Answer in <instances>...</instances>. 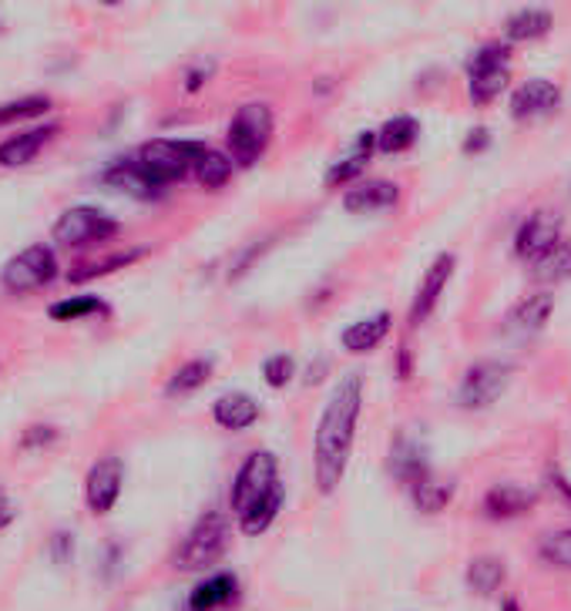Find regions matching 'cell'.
Wrapping results in <instances>:
<instances>
[{
  "label": "cell",
  "mask_w": 571,
  "mask_h": 611,
  "mask_svg": "<svg viewBox=\"0 0 571 611\" xmlns=\"http://www.w3.org/2000/svg\"><path fill=\"white\" fill-rule=\"evenodd\" d=\"M558 104H561V88L548 78H532L511 91L507 111L514 122H535L558 111Z\"/></svg>",
  "instance_id": "obj_14"
},
{
  "label": "cell",
  "mask_w": 571,
  "mask_h": 611,
  "mask_svg": "<svg viewBox=\"0 0 571 611\" xmlns=\"http://www.w3.org/2000/svg\"><path fill=\"white\" fill-rule=\"evenodd\" d=\"M58 132H61V122H44V125H34L27 132L4 138L0 142V165H4V169H24V165H31L50 142L58 138Z\"/></svg>",
  "instance_id": "obj_17"
},
{
  "label": "cell",
  "mask_w": 571,
  "mask_h": 611,
  "mask_svg": "<svg viewBox=\"0 0 571 611\" xmlns=\"http://www.w3.org/2000/svg\"><path fill=\"white\" fill-rule=\"evenodd\" d=\"M296 373H299V366H296L293 353H273L263 360V380H266V386H273V391H286V386L296 380Z\"/></svg>",
  "instance_id": "obj_37"
},
{
  "label": "cell",
  "mask_w": 571,
  "mask_h": 611,
  "mask_svg": "<svg viewBox=\"0 0 571 611\" xmlns=\"http://www.w3.org/2000/svg\"><path fill=\"white\" fill-rule=\"evenodd\" d=\"M561 233H564V215L561 212L535 208L514 233V256L535 262L538 256H545L551 246L561 242Z\"/></svg>",
  "instance_id": "obj_10"
},
{
  "label": "cell",
  "mask_w": 571,
  "mask_h": 611,
  "mask_svg": "<svg viewBox=\"0 0 571 611\" xmlns=\"http://www.w3.org/2000/svg\"><path fill=\"white\" fill-rule=\"evenodd\" d=\"M551 313H555V293H551V290L532 293V296H525L522 303H517V306L504 316L501 332H504V337H511V340H517V343L535 340L538 332L548 326Z\"/></svg>",
  "instance_id": "obj_11"
},
{
  "label": "cell",
  "mask_w": 571,
  "mask_h": 611,
  "mask_svg": "<svg viewBox=\"0 0 571 611\" xmlns=\"http://www.w3.org/2000/svg\"><path fill=\"white\" fill-rule=\"evenodd\" d=\"M538 554H541L545 565L561 568V572H571V528L548 531V534L538 541Z\"/></svg>",
  "instance_id": "obj_35"
},
{
  "label": "cell",
  "mask_w": 571,
  "mask_h": 611,
  "mask_svg": "<svg viewBox=\"0 0 571 611\" xmlns=\"http://www.w3.org/2000/svg\"><path fill=\"white\" fill-rule=\"evenodd\" d=\"M273 132H276V115L266 101L239 104L226 132V151L236 161V169H252V165L266 155Z\"/></svg>",
  "instance_id": "obj_3"
},
{
  "label": "cell",
  "mask_w": 571,
  "mask_h": 611,
  "mask_svg": "<svg viewBox=\"0 0 571 611\" xmlns=\"http://www.w3.org/2000/svg\"><path fill=\"white\" fill-rule=\"evenodd\" d=\"M259 417H263V404H259V400H255L252 394H245V391L222 394V397L213 404V420H216L222 430H232V433L249 430Z\"/></svg>",
  "instance_id": "obj_22"
},
{
  "label": "cell",
  "mask_w": 571,
  "mask_h": 611,
  "mask_svg": "<svg viewBox=\"0 0 571 611\" xmlns=\"http://www.w3.org/2000/svg\"><path fill=\"white\" fill-rule=\"evenodd\" d=\"M283 508H286V484H276L266 497H259L255 505H249L242 514H236V524L245 538H259L276 524Z\"/></svg>",
  "instance_id": "obj_23"
},
{
  "label": "cell",
  "mask_w": 571,
  "mask_h": 611,
  "mask_svg": "<svg viewBox=\"0 0 571 611\" xmlns=\"http://www.w3.org/2000/svg\"><path fill=\"white\" fill-rule=\"evenodd\" d=\"M75 547H78V538L68 528H58L47 541V554H50V562H55V565H71L75 562Z\"/></svg>",
  "instance_id": "obj_38"
},
{
  "label": "cell",
  "mask_w": 571,
  "mask_h": 611,
  "mask_svg": "<svg viewBox=\"0 0 571 611\" xmlns=\"http://www.w3.org/2000/svg\"><path fill=\"white\" fill-rule=\"evenodd\" d=\"M403 192L397 182L390 179H367L356 182L353 189H346L343 195V208L350 215H380V212H393L400 205Z\"/></svg>",
  "instance_id": "obj_16"
},
{
  "label": "cell",
  "mask_w": 571,
  "mask_h": 611,
  "mask_svg": "<svg viewBox=\"0 0 571 611\" xmlns=\"http://www.w3.org/2000/svg\"><path fill=\"white\" fill-rule=\"evenodd\" d=\"M229 541H232L229 518L222 511H205V514L195 518V524L175 544V551L169 554V565L175 572H185V575L205 572V568H213L226 558Z\"/></svg>",
  "instance_id": "obj_2"
},
{
  "label": "cell",
  "mask_w": 571,
  "mask_h": 611,
  "mask_svg": "<svg viewBox=\"0 0 571 611\" xmlns=\"http://www.w3.org/2000/svg\"><path fill=\"white\" fill-rule=\"evenodd\" d=\"M58 427H50V423H31L24 433H21V448L24 451H47L50 443H58Z\"/></svg>",
  "instance_id": "obj_39"
},
{
  "label": "cell",
  "mask_w": 571,
  "mask_h": 611,
  "mask_svg": "<svg viewBox=\"0 0 571 611\" xmlns=\"http://www.w3.org/2000/svg\"><path fill=\"white\" fill-rule=\"evenodd\" d=\"M327 373H330V360H327V357H317L313 363L306 366V376H302V380H306L309 386H317Z\"/></svg>",
  "instance_id": "obj_44"
},
{
  "label": "cell",
  "mask_w": 571,
  "mask_h": 611,
  "mask_svg": "<svg viewBox=\"0 0 571 611\" xmlns=\"http://www.w3.org/2000/svg\"><path fill=\"white\" fill-rule=\"evenodd\" d=\"M504 581H507V565L498 554H478V558H471L464 568V585L478 598H494Z\"/></svg>",
  "instance_id": "obj_24"
},
{
  "label": "cell",
  "mask_w": 571,
  "mask_h": 611,
  "mask_svg": "<svg viewBox=\"0 0 571 611\" xmlns=\"http://www.w3.org/2000/svg\"><path fill=\"white\" fill-rule=\"evenodd\" d=\"M213 373H216L213 357H198V360L182 363V366L165 380V397L175 400V397H189V394L202 391V386L213 380Z\"/></svg>",
  "instance_id": "obj_28"
},
{
  "label": "cell",
  "mask_w": 571,
  "mask_h": 611,
  "mask_svg": "<svg viewBox=\"0 0 571 611\" xmlns=\"http://www.w3.org/2000/svg\"><path fill=\"white\" fill-rule=\"evenodd\" d=\"M213 71H216V61H213V58H209V61H198L195 68H189V71H185V91L195 94L205 81L213 78Z\"/></svg>",
  "instance_id": "obj_41"
},
{
  "label": "cell",
  "mask_w": 571,
  "mask_h": 611,
  "mask_svg": "<svg viewBox=\"0 0 571 611\" xmlns=\"http://www.w3.org/2000/svg\"><path fill=\"white\" fill-rule=\"evenodd\" d=\"M239 598V575L236 572H216L209 578H202L189 598H185V608L189 611H222L229 608L232 601Z\"/></svg>",
  "instance_id": "obj_21"
},
{
  "label": "cell",
  "mask_w": 571,
  "mask_h": 611,
  "mask_svg": "<svg viewBox=\"0 0 571 611\" xmlns=\"http://www.w3.org/2000/svg\"><path fill=\"white\" fill-rule=\"evenodd\" d=\"M101 182H105L109 189L128 195V199H138V202H155V199H162L165 189L162 185H155L145 169L135 161V155H122L115 161L105 165V172H101Z\"/></svg>",
  "instance_id": "obj_15"
},
{
  "label": "cell",
  "mask_w": 571,
  "mask_h": 611,
  "mask_svg": "<svg viewBox=\"0 0 571 611\" xmlns=\"http://www.w3.org/2000/svg\"><path fill=\"white\" fill-rule=\"evenodd\" d=\"M374 151H377V132H359V135L353 138L350 151L340 155V158L330 165V169H327L323 185H327V189H340V185H346V182H359V176L367 172V165H370Z\"/></svg>",
  "instance_id": "obj_19"
},
{
  "label": "cell",
  "mask_w": 571,
  "mask_h": 611,
  "mask_svg": "<svg viewBox=\"0 0 571 611\" xmlns=\"http://www.w3.org/2000/svg\"><path fill=\"white\" fill-rule=\"evenodd\" d=\"M548 480H551V487L558 490V497H561V501L571 508V480L564 477V471H558V467H551L548 471Z\"/></svg>",
  "instance_id": "obj_43"
},
{
  "label": "cell",
  "mask_w": 571,
  "mask_h": 611,
  "mask_svg": "<svg viewBox=\"0 0 571 611\" xmlns=\"http://www.w3.org/2000/svg\"><path fill=\"white\" fill-rule=\"evenodd\" d=\"M125 490V461L109 454L101 457L88 467L84 474V505H88V514L94 518H105L115 511L118 497Z\"/></svg>",
  "instance_id": "obj_9"
},
{
  "label": "cell",
  "mask_w": 571,
  "mask_h": 611,
  "mask_svg": "<svg viewBox=\"0 0 571 611\" xmlns=\"http://www.w3.org/2000/svg\"><path fill=\"white\" fill-rule=\"evenodd\" d=\"M507 84H511V68L467 71V94H471V104H478V108L491 104Z\"/></svg>",
  "instance_id": "obj_33"
},
{
  "label": "cell",
  "mask_w": 571,
  "mask_h": 611,
  "mask_svg": "<svg viewBox=\"0 0 571 611\" xmlns=\"http://www.w3.org/2000/svg\"><path fill=\"white\" fill-rule=\"evenodd\" d=\"M407 490H410L413 508H418L421 514H441V511H447V505L454 501L457 484H454V480H441V477L431 474V477H424V480H418V484H410Z\"/></svg>",
  "instance_id": "obj_29"
},
{
  "label": "cell",
  "mask_w": 571,
  "mask_h": 611,
  "mask_svg": "<svg viewBox=\"0 0 571 611\" xmlns=\"http://www.w3.org/2000/svg\"><path fill=\"white\" fill-rule=\"evenodd\" d=\"M387 471L393 480H400L403 487L418 484L424 477H431V454H427V443L418 437V433H397L393 448H390V457H387Z\"/></svg>",
  "instance_id": "obj_12"
},
{
  "label": "cell",
  "mask_w": 571,
  "mask_h": 611,
  "mask_svg": "<svg viewBox=\"0 0 571 611\" xmlns=\"http://www.w3.org/2000/svg\"><path fill=\"white\" fill-rule=\"evenodd\" d=\"M61 262L50 242H31L18 256H11L0 269V286L8 293H37L58 280Z\"/></svg>",
  "instance_id": "obj_6"
},
{
  "label": "cell",
  "mask_w": 571,
  "mask_h": 611,
  "mask_svg": "<svg viewBox=\"0 0 571 611\" xmlns=\"http://www.w3.org/2000/svg\"><path fill=\"white\" fill-rule=\"evenodd\" d=\"M14 521H18V505H14V497L8 494V487L0 484V531H8Z\"/></svg>",
  "instance_id": "obj_42"
},
{
  "label": "cell",
  "mask_w": 571,
  "mask_h": 611,
  "mask_svg": "<svg viewBox=\"0 0 571 611\" xmlns=\"http://www.w3.org/2000/svg\"><path fill=\"white\" fill-rule=\"evenodd\" d=\"M454 269H457V256H454V252H441V256L427 265L424 280H421L418 293H413V303H410V326L427 323V316L437 309V303H441L447 283L454 280Z\"/></svg>",
  "instance_id": "obj_13"
},
{
  "label": "cell",
  "mask_w": 571,
  "mask_h": 611,
  "mask_svg": "<svg viewBox=\"0 0 571 611\" xmlns=\"http://www.w3.org/2000/svg\"><path fill=\"white\" fill-rule=\"evenodd\" d=\"M555 27V14L548 8H522L504 21V37L507 44H532L548 37Z\"/></svg>",
  "instance_id": "obj_25"
},
{
  "label": "cell",
  "mask_w": 571,
  "mask_h": 611,
  "mask_svg": "<svg viewBox=\"0 0 571 611\" xmlns=\"http://www.w3.org/2000/svg\"><path fill=\"white\" fill-rule=\"evenodd\" d=\"M363 397H367V383H363V376L346 373L333 386V394L327 397V404L320 410V420L313 430V477H317V490L323 497L336 494L346 477L356 430H359Z\"/></svg>",
  "instance_id": "obj_1"
},
{
  "label": "cell",
  "mask_w": 571,
  "mask_h": 611,
  "mask_svg": "<svg viewBox=\"0 0 571 611\" xmlns=\"http://www.w3.org/2000/svg\"><path fill=\"white\" fill-rule=\"evenodd\" d=\"M535 505H538V490L522 487V484H494V487H488L484 501H481V508L491 521H514V518L535 511Z\"/></svg>",
  "instance_id": "obj_18"
},
{
  "label": "cell",
  "mask_w": 571,
  "mask_h": 611,
  "mask_svg": "<svg viewBox=\"0 0 571 611\" xmlns=\"http://www.w3.org/2000/svg\"><path fill=\"white\" fill-rule=\"evenodd\" d=\"M205 148L209 145L195 142V138H151L132 155L155 185L169 189V185L185 182L192 176V165Z\"/></svg>",
  "instance_id": "obj_4"
},
{
  "label": "cell",
  "mask_w": 571,
  "mask_h": 611,
  "mask_svg": "<svg viewBox=\"0 0 571 611\" xmlns=\"http://www.w3.org/2000/svg\"><path fill=\"white\" fill-rule=\"evenodd\" d=\"M118 218L98 205H71L65 208L55 226H50V239L61 249H88V246H101L118 236Z\"/></svg>",
  "instance_id": "obj_5"
},
{
  "label": "cell",
  "mask_w": 571,
  "mask_h": 611,
  "mask_svg": "<svg viewBox=\"0 0 571 611\" xmlns=\"http://www.w3.org/2000/svg\"><path fill=\"white\" fill-rule=\"evenodd\" d=\"M390 329H393V313L390 309H377L374 316L367 319H356L350 323L343 332H340V347L353 357L359 353H370L377 350L387 337H390Z\"/></svg>",
  "instance_id": "obj_20"
},
{
  "label": "cell",
  "mask_w": 571,
  "mask_h": 611,
  "mask_svg": "<svg viewBox=\"0 0 571 611\" xmlns=\"http://www.w3.org/2000/svg\"><path fill=\"white\" fill-rule=\"evenodd\" d=\"M514 380V366L504 360H478L464 370L457 383V407L460 410H488L494 407Z\"/></svg>",
  "instance_id": "obj_7"
},
{
  "label": "cell",
  "mask_w": 571,
  "mask_h": 611,
  "mask_svg": "<svg viewBox=\"0 0 571 611\" xmlns=\"http://www.w3.org/2000/svg\"><path fill=\"white\" fill-rule=\"evenodd\" d=\"M484 68H511V44L507 41H488L475 47L467 58V71H484Z\"/></svg>",
  "instance_id": "obj_36"
},
{
  "label": "cell",
  "mask_w": 571,
  "mask_h": 611,
  "mask_svg": "<svg viewBox=\"0 0 571 611\" xmlns=\"http://www.w3.org/2000/svg\"><path fill=\"white\" fill-rule=\"evenodd\" d=\"M501 611H522V601H517L514 595L501 598Z\"/></svg>",
  "instance_id": "obj_46"
},
{
  "label": "cell",
  "mask_w": 571,
  "mask_h": 611,
  "mask_svg": "<svg viewBox=\"0 0 571 611\" xmlns=\"http://www.w3.org/2000/svg\"><path fill=\"white\" fill-rule=\"evenodd\" d=\"M397 376L400 380H410L413 376V353L407 347H400V357H397Z\"/></svg>",
  "instance_id": "obj_45"
},
{
  "label": "cell",
  "mask_w": 571,
  "mask_h": 611,
  "mask_svg": "<svg viewBox=\"0 0 571 611\" xmlns=\"http://www.w3.org/2000/svg\"><path fill=\"white\" fill-rule=\"evenodd\" d=\"M47 316L55 323H78V319H91V316H112V306L94 293H81V296L50 303Z\"/></svg>",
  "instance_id": "obj_32"
},
{
  "label": "cell",
  "mask_w": 571,
  "mask_h": 611,
  "mask_svg": "<svg viewBox=\"0 0 571 611\" xmlns=\"http://www.w3.org/2000/svg\"><path fill=\"white\" fill-rule=\"evenodd\" d=\"M141 256H148V246H135V249L105 256V259H98V262H84V265H78V269L68 272V283L81 286V283H91V280H105V275H112V272H118V269H128V265L138 262Z\"/></svg>",
  "instance_id": "obj_31"
},
{
  "label": "cell",
  "mask_w": 571,
  "mask_h": 611,
  "mask_svg": "<svg viewBox=\"0 0 571 611\" xmlns=\"http://www.w3.org/2000/svg\"><path fill=\"white\" fill-rule=\"evenodd\" d=\"M421 138V122L413 115H393L377 128V151L380 155H403L418 145Z\"/></svg>",
  "instance_id": "obj_27"
},
{
  "label": "cell",
  "mask_w": 571,
  "mask_h": 611,
  "mask_svg": "<svg viewBox=\"0 0 571 611\" xmlns=\"http://www.w3.org/2000/svg\"><path fill=\"white\" fill-rule=\"evenodd\" d=\"M491 148V128L488 125H475L471 132L464 135V142H460V151L464 155H484Z\"/></svg>",
  "instance_id": "obj_40"
},
{
  "label": "cell",
  "mask_w": 571,
  "mask_h": 611,
  "mask_svg": "<svg viewBox=\"0 0 571 611\" xmlns=\"http://www.w3.org/2000/svg\"><path fill=\"white\" fill-rule=\"evenodd\" d=\"M50 108H55V101H50L47 94H24L14 101H4L0 104V128H11L21 122H37Z\"/></svg>",
  "instance_id": "obj_34"
},
{
  "label": "cell",
  "mask_w": 571,
  "mask_h": 611,
  "mask_svg": "<svg viewBox=\"0 0 571 611\" xmlns=\"http://www.w3.org/2000/svg\"><path fill=\"white\" fill-rule=\"evenodd\" d=\"M232 176H236V161H232L229 151H222V148H205V151L195 158V165H192V179H195L202 189H209V192L226 189V185L232 182Z\"/></svg>",
  "instance_id": "obj_26"
},
{
  "label": "cell",
  "mask_w": 571,
  "mask_h": 611,
  "mask_svg": "<svg viewBox=\"0 0 571 611\" xmlns=\"http://www.w3.org/2000/svg\"><path fill=\"white\" fill-rule=\"evenodd\" d=\"M532 280L541 286H558L571 280V242L568 239H561L558 246H551L545 256L532 262Z\"/></svg>",
  "instance_id": "obj_30"
},
{
  "label": "cell",
  "mask_w": 571,
  "mask_h": 611,
  "mask_svg": "<svg viewBox=\"0 0 571 611\" xmlns=\"http://www.w3.org/2000/svg\"><path fill=\"white\" fill-rule=\"evenodd\" d=\"M276 484H283L279 477V457L273 451H252L236 477H232V487H229V508L236 514H242L249 505H255L259 497H266Z\"/></svg>",
  "instance_id": "obj_8"
}]
</instances>
